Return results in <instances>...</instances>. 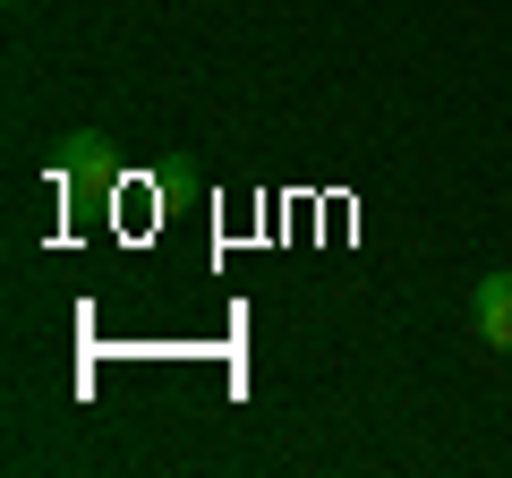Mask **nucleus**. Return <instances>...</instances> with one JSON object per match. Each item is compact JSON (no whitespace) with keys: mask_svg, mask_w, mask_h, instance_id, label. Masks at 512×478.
I'll list each match as a JSON object with an SVG mask.
<instances>
[{"mask_svg":"<svg viewBox=\"0 0 512 478\" xmlns=\"http://www.w3.org/2000/svg\"><path fill=\"white\" fill-rule=\"evenodd\" d=\"M52 163H60V180H69V188H103L111 180V137L103 129H69Z\"/></svg>","mask_w":512,"mask_h":478,"instance_id":"2","label":"nucleus"},{"mask_svg":"<svg viewBox=\"0 0 512 478\" xmlns=\"http://www.w3.org/2000/svg\"><path fill=\"white\" fill-rule=\"evenodd\" d=\"M470 333L512 359V274H487V282L470 291Z\"/></svg>","mask_w":512,"mask_h":478,"instance_id":"1","label":"nucleus"},{"mask_svg":"<svg viewBox=\"0 0 512 478\" xmlns=\"http://www.w3.org/2000/svg\"><path fill=\"white\" fill-rule=\"evenodd\" d=\"M9 9H18V0H9Z\"/></svg>","mask_w":512,"mask_h":478,"instance_id":"3","label":"nucleus"}]
</instances>
